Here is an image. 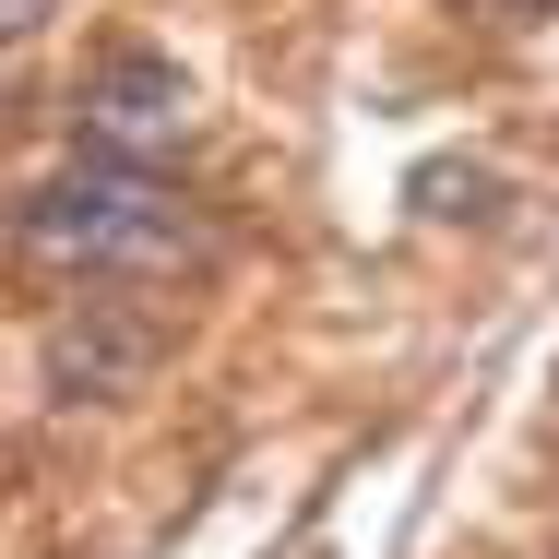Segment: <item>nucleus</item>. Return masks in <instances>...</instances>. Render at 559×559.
<instances>
[{"mask_svg": "<svg viewBox=\"0 0 559 559\" xmlns=\"http://www.w3.org/2000/svg\"><path fill=\"white\" fill-rule=\"evenodd\" d=\"M12 238H24V262H48V274H108V286H167V274H191L215 238H203V215L143 167V155H84V167H60V179H36L24 191V215H12Z\"/></svg>", "mask_w": 559, "mask_h": 559, "instance_id": "obj_1", "label": "nucleus"}, {"mask_svg": "<svg viewBox=\"0 0 559 559\" xmlns=\"http://www.w3.org/2000/svg\"><path fill=\"white\" fill-rule=\"evenodd\" d=\"M72 108H84V143H96V155H179L191 119H203V96H191V72H179L167 48H108V60L72 84Z\"/></svg>", "mask_w": 559, "mask_h": 559, "instance_id": "obj_2", "label": "nucleus"}, {"mask_svg": "<svg viewBox=\"0 0 559 559\" xmlns=\"http://www.w3.org/2000/svg\"><path fill=\"white\" fill-rule=\"evenodd\" d=\"M155 357H167V322L131 310V286H119V298H84V310L48 322V393L60 405H108V393H143Z\"/></svg>", "mask_w": 559, "mask_h": 559, "instance_id": "obj_3", "label": "nucleus"}, {"mask_svg": "<svg viewBox=\"0 0 559 559\" xmlns=\"http://www.w3.org/2000/svg\"><path fill=\"white\" fill-rule=\"evenodd\" d=\"M48 12H72V0H0V48H24V36L48 24Z\"/></svg>", "mask_w": 559, "mask_h": 559, "instance_id": "obj_4", "label": "nucleus"}]
</instances>
